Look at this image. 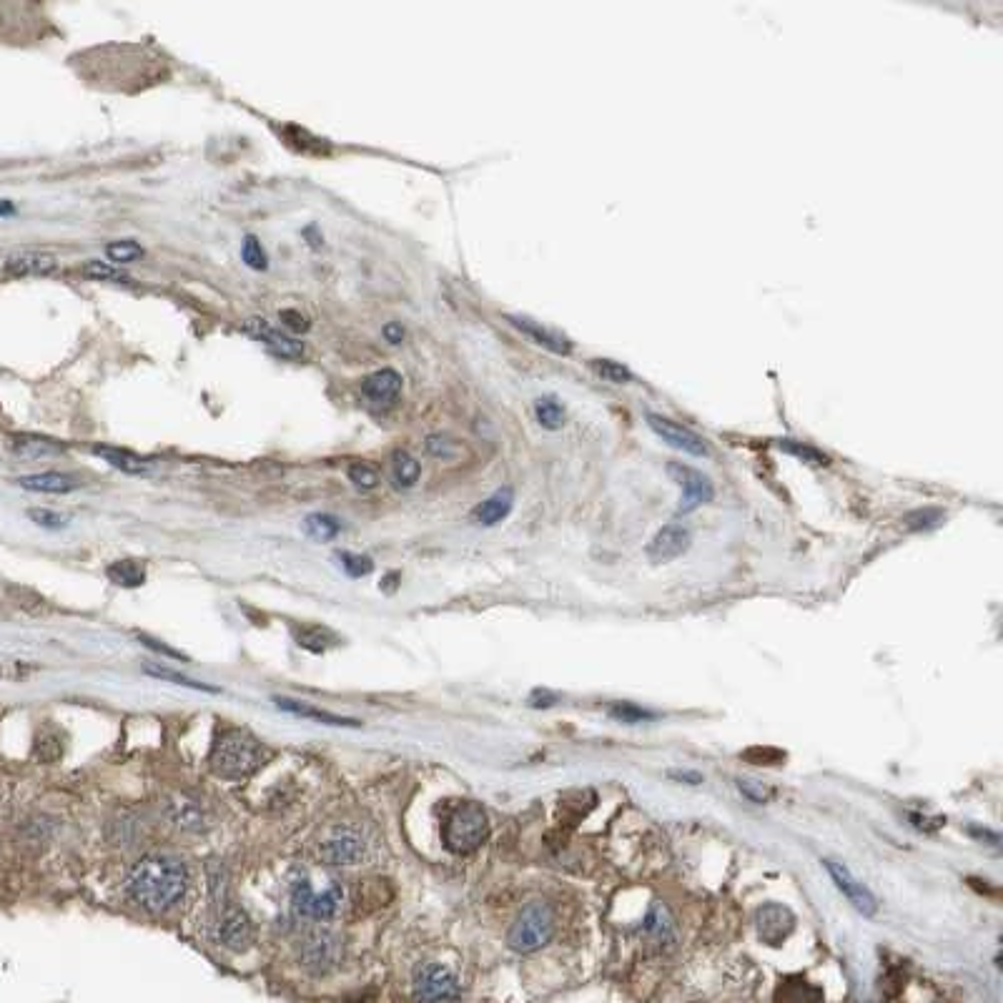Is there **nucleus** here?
Returning <instances> with one entry per match:
<instances>
[{
  "instance_id": "f257e3e1",
  "label": "nucleus",
  "mask_w": 1003,
  "mask_h": 1003,
  "mask_svg": "<svg viewBox=\"0 0 1003 1003\" xmlns=\"http://www.w3.org/2000/svg\"><path fill=\"white\" fill-rule=\"evenodd\" d=\"M189 886V871L174 856H146L131 868L126 878V893L136 906L148 913L169 911L181 901Z\"/></svg>"
},
{
  "instance_id": "f03ea898",
  "label": "nucleus",
  "mask_w": 1003,
  "mask_h": 1003,
  "mask_svg": "<svg viewBox=\"0 0 1003 1003\" xmlns=\"http://www.w3.org/2000/svg\"><path fill=\"white\" fill-rule=\"evenodd\" d=\"M269 748L244 728H231L216 738L211 750V770L224 780H244L264 768Z\"/></svg>"
},
{
  "instance_id": "7ed1b4c3",
  "label": "nucleus",
  "mask_w": 1003,
  "mask_h": 1003,
  "mask_svg": "<svg viewBox=\"0 0 1003 1003\" xmlns=\"http://www.w3.org/2000/svg\"><path fill=\"white\" fill-rule=\"evenodd\" d=\"M489 838V818L479 803H459L442 825V843L449 853L467 856Z\"/></svg>"
},
{
  "instance_id": "20e7f679",
  "label": "nucleus",
  "mask_w": 1003,
  "mask_h": 1003,
  "mask_svg": "<svg viewBox=\"0 0 1003 1003\" xmlns=\"http://www.w3.org/2000/svg\"><path fill=\"white\" fill-rule=\"evenodd\" d=\"M557 928L555 908L545 901H532L517 913L507 933V943L517 953H535L552 941Z\"/></svg>"
},
{
  "instance_id": "39448f33",
  "label": "nucleus",
  "mask_w": 1003,
  "mask_h": 1003,
  "mask_svg": "<svg viewBox=\"0 0 1003 1003\" xmlns=\"http://www.w3.org/2000/svg\"><path fill=\"white\" fill-rule=\"evenodd\" d=\"M342 938L329 928H311L299 946V961L311 976H326L342 961Z\"/></svg>"
},
{
  "instance_id": "423d86ee",
  "label": "nucleus",
  "mask_w": 1003,
  "mask_h": 1003,
  "mask_svg": "<svg viewBox=\"0 0 1003 1003\" xmlns=\"http://www.w3.org/2000/svg\"><path fill=\"white\" fill-rule=\"evenodd\" d=\"M462 988L457 976L442 963H422L414 973V1001L417 1003H459Z\"/></svg>"
},
{
  "instance_id": "0eeeda50",
  "label": "nucleus",
  "mask_w": 1003,
  "mask_h": 1003,
  "mask_svg": "<svg viewBox=\"0 0 1003 1003\" xmlns=\"http://www.w3.org/2000/svg\"><path fill=\"white\" fill-rule=\"evenodd\" d=\"M291 903H294V908L301 916L311 918V921H326V918H334L342 911L344 891L339 883H331L324 891H314L311 883L304 878V881L294 883Z\"/></svg>"
},
{
  "instance_id": "6e6552de",
  "label": "nucleus",
  "mask_w": 1003,
  "mask_h": 1003,
  "mask_svg": "<svg viewBox=\"0 0 1003 1003\" xmlns=\"http://www.w3.org/2000/svg\"><path fill=\"white\" fill-rule=\"evenodd\" d=\"M667 474L673 477V482L683 489V499H680L678 515H690L693 510H698L700 505H708L713 499L715 489L713 482L705 477L698 469L688 467L683 462H670L667 464Z\"/></svg>"
},
{
  "instance_id": "1a4fd4ad",
  "label": "nucleus",
  "mask_w": 1003,
  "mask_h": 1003,
  "mask_svg": "<svg viewBox=\"0 0 1003 1003\" xmlns=\"http://www.w3.org/2000/svg\"><path fill=\"white\" fill-rule=\"evenodd\" d=\"M647 424H650L652 432L662 439L665 444H670L678 452L690 454V457H708L710 447L703 437H700L695 429L685 427V424L675 422L670 417H662V414H647Z\"/></svg>"
},
{
  "instance_id": "9d476101",
  "label": "nucleus",
  "mask_w": 1003,
  "mask_h": 1003,
  "mask_svg": "<svg viewBox=\"0 0 1003 1003\" xmlns=\"http://www.w3.org/2000/svg\"><path fill=\"white\" fill-rule=\"evenodd\" d=\"M316 853H319V861L326 866H349V863H357L362 858L364 841L357 830L337 828L326 841L319 843Z\"/></svg>"
},
{
  "instance_id": "9b49d317",
  "label": "nucleus",
  "mask_w": 1003,
  "mask_h": 1003,
  "mask_svg": "<svg viewBox=\"0 0 1003 1003\" xmlns=\"http://www.w3.org/2000/svg\"><path fill=\"white\" fill-rule=\"evenodd\" d=\"M254 938H256V928L254 921L249 918V913H246L244 908H229L219 923V941L224 943L229 951L244 953L249 951Z\"/></svg>"
},
{
  "instance_id": "f8f14e48",
  "label": "nucleus",
  "mask_w": 1003,
  "mask_h": 1003,
  "mask_svg": "<svg viewBox=\"0 0 1003 1003\" xmlns=\"http://www.w3.org/2000/svg\"><path fill=\"white\" fill-rule=\"evenodd\" d=\"M690 542H693V535H690L688 527L673 522V525H665L655 537H652L650 545H647V557H650L652 562H670L675 560V557L685 555Z\"/></svg>"
},
{
  "instance_id": "ddd939ff",
  "label": "nucleus",
  "mask_w": 1003,
  "mask_h": 1003,
  "mask_svg": "<svg viewBox=\"0 0 1003 1003\" xmlns=\"http://www.w3.org/2000/svg\"><path fill=\"white\" fill-rule=\"evenodd\" d=\"M823 866L828 868V873H830V878L835 881V886L841 888L843 896H846L848 901L853 903V908H856L858 913H863V916H873V913H876L878 903H876V898H873V893L868 891L863 883H858L856 878L851 876V871L843 866V863L825 861Z\"/></svg>"
},
{
  "instance_id": "4468645a",
  "label": "nucleus",
  "mask_w": 1003,
  "mask_h": 1003,
  "mask_svg": "<svg viewBox=\"0 0 1003 1003\" xmlns=\"http://www.w3.org/2000/svg\"><path fill=\"white\" fill-rule=\"evenodd\" d=\"M755 923H758L760 938H763L768 946H780L795 928L793 913H790L785 906H775V903L760 908L758 916H755Z\"/></svg>"
},
{
  "instance_id": "2eb2a0df",
  "label": "nucleus",
  "mask_w": 1003,
  "mask_h": 1003,
  "mask_svg": "<svg viewBox=\"0 0 1003 1003\" xmlns=\"http://www.w3.org/2000/svg\"><path fill=\"white\" fill-rule=\"evenodd\" d=\"M244 331L246 334H251V337L261 339V342H264L266 347H269L271 352H274L276 357H281V359H299L301 354H304V344L296 342V339H291V337H286V334H281L279 329L269 326L264 319L244 321Z\"/></svg>"
},
{
  "instance_id": "dca6fc26",
  "label": "nucleus",
  "mask_w": 1003,
  "mask_h": 1003,
  "mask_svg": "<svg viewBox=\"0 0 1003 1003\" xmlns=\"http://www.w3.org/2000/svg\"><path fill=\"white\" fill-rule=\"evenodd\" d=\"M507 319H510L512 324H515L517 329L522 331V334H527L532 342L540 344V347H545V349H550L552 354H560V357H570L572 354V342L567 337H562L560 331L547 329V326H542L540 321H532V319H527V316H507Z\"/></svg>"
},
{
  "instance_id": "f3484780",
  "label": "nucleus",
  "mask_w": 1003,
  "mask_h": 1003,
  "mask_svg": "<svg viewBox=\"0 0 1003 1003\" xmlns=\"http://www.w3.org/2000/svg\"><path fill=\"white\" fill-rule=\"evenodd\" d=\"M58 266L56 256L43 251H16L6 259V271L13 276H46Z\"/></svg>"
},
{
  "instance_id": "a211bd4d",
  "label": "nucleus",
  "mask_w": 1003,
  "mask_h": 1003,
  "mask_svg": "<svg viewBox=\"0 0 1003 1003\" xmlns=\"http://www.w3.org/2000/svg\"><path fill=\"white\" fill-rule=\"evenodd\" d=\"M11 452L23 462H41V459H51L63 454V444L53 442V439L36 437V434H18L11 439Z\"/></svg>"
},
{
  "instance_id": "6ab92c4d",
  "label": "nucleus",
  "mask_w": 1003,
  "mask_h": 1003,
  "mask_svg": "<svg viewBox=\"0 0 1003 1003\" xmlns=\"http://www.w3.org/2000/svg\"><path fill=\"white\" fill-rule=\"evenodd\" d=\"M512 505H515V492L510 487H502L492 497L484 499L482 505L472 512V517L484 527L499 525L512 512Z\"/></svg>"
},
{
  "instance_id": "aec40b11",
  "label": "nucleus",
  "mask_w": 1003,
  "mask_h": 1003,
  "mask_svg": "<svg viewBox=\"0 0 1003 1003\" xmlns=\"http://www.w3.org/2000/svg\"><path fill=\"white\" fill-rule=\"evenodd\" d=\"M775 1003H823V991L803 976H785L775 988Z\"/></svg>"
},
{
  "instance_id": "412c9836",
  "label": "nucleus",
  "mask_w": 1003,
  "mask_h": 1003,
  "mask_svg": "<svg viewBox=\"0 0 1003 1003\" xmlns=\"http://www.w3.org/2000/svg\"><path fill=\"white\" fill-rule=\"evenodd\" d=\"M399 389H402V377H399V372H394V369H379V372L369 374V377L362 382L364 397L382 404L392 402V399L399 394Z\"/></svg>"
},
{
  "instance_id": "4be33fe9",
  "label": "nucleus",
  "mask_w": 1003,
  "mask_h": 1003,
  "mask_svg": "<svg viewBox=\"0 0 1003 1003\" xmlns=\"http://www.w3.org/2000/svg\"><path fill=\"white\" fill-rule=\"evenodd\" d=\"M23 489H31V492H43V494H66L78 489V479L71 477V474L63 472H43V474H31V477H21L18 479Z\"/></svg>"
},
{
  "instance_id": "5701e85b",
  "label": "nucleus",
  "mask_w": 1003,
  "mask_h": 1003,
  "mask_svg": "<svg viewBox=\"0 0 1003 1003\" xmlns=\"http://www.w3.org/2000/svg\"><path fill=\"white\" fill-rule=\"evenodd\" d=\"M276 705H279L281 710H286V713H294V715H299V718L314 720V723H321V725H339V728H357L359 725L357 720H352V718H342V715L326 713V710L311 708V705L296 703V700H289V698H276Z\"/></svg>"
},
{
  "instance_id": "b1692460",
  "label": "nucleus",
  "mask_w": 1003,
  "mask_h": 1003,
  "mask_svg": "<svg viewBox=\"0 0 1003 1003\" xmlns=\"http://www.w3.org/2000/svg\"><path fill=\"white\" fill-rule=\"evenodd\" d=\"M642 928H645L647 936H650L652 941L660 943V946H667V943H673V938H675L673 916H670V911H667L665 906H660V903H655V906L650 908V913H647V918H645V923H642Z\"/></svg>"
},
{
  "instance_id": "393cba45",
  "label": "nucleus",
  "mask_w": 1003,
  "mask_h": 1003,
  "mask_svg": "<svg viewBox=\"0 0 1003 1003\" xmlns=\"http://www.w3.org/2000/svg\"><path fill=\"white\" fill-rule=\"evenodd\" d=\"M535 419L542 429L557 432V429L565 427L567 414H565V407H562L560 399L552 397V394H545V397H540L535 402Z\"/></svg>"
},
{
  "instance_id": "a878e982",
  "label": "nucleus",
  "mask_w": 1003,
  "mask_h": 1003,
  "mask_svg": "<svg viewBox=\"0 0 1003 1003\" xmlns=\"http://www.w3.org/2000/svg\"><path fill=\"white\" fill-rule=\"evenodd\" d=\"M93 452H96L98 457L106 459L108 464H113V467L121 469V472H128V474H141V472H146V467H148L146 459L138 457V454H133V452H128V449L96 447Z\"/></svg>"
},
{
  "instance_id": "bb28decb",
  "label": "nucleus",
  "mask_w": 1003,
  "mask_h": 1003,
  "mask_svg": "<svg viewBox=\"0 0 1003 1003\" xmlns=\"http://www.w3.org/2000/svg\"><path fill=\"white\" fill-rule=\"evenodd\" d=\"M108 577H111L113 585L133 590V587H141L143 582H146V567H143L141 562L133 560L113 562V565L108 567Z\"/></svg>"
},
{
  "instance_id": "cd10ccee",
  "label": "nucleus",
  "mask_w": 1003,
  "mask_h": 1003,
  "mask_svg": "<svg viewBox=\"0 0 1003 1003\" xmlns=\"http://www.w3.org/2000/svg\"><path fill=\"white\" fill-rule=\"evenodd\" d=\"M392 464H394V482H397L399 489H409L417 484L422 467H419V462L412 457V454L404 452V449H397L392 457Z\"/></svg>"
},
{
  "instance_id": "c85d7f7f",
  "label": "nucleus",
  "mask_w": 1003,
  "mask_h": 1003,
  "mask_svg": "<svg viewBox=\"0 0 1003 1003\" xmlns=\"http://www.w3.org/2000/svg\"><path fill=\"white\" fill-rule=\"evenodd\" d=\"M296 642H299L304 650L324 652V650H329L334 642H337V635L321 625H309V627H301V630H296Z\"/></svg>"
},
{
  "instance_id": "c756f323",
  "label": "nucleus",
  "mask_w": 1003,
  "mask_h": 1003,
  "mask_svg": "<svg viewBox=\"0 0 1003 1003\" xmlns=\"http://www.w3.org/2000/svg\"><path fill=\"white\" fill-rule=\"evenodd\" d=\"M590 369L602 379V382L610 384H627L632 382V372L625 367V364L615 362V359H592Z\"/></svg>"
},
{
  "instance_id": "7c9ffc66",
  "label": "nucleus",
  "mask_w": 1003,
  "mask_h": 1003,
  "mask_svg": "<svg viewBox=\"0 0 1003 1003\" xmlns=\"http://www.w3.org/2000/svg\"><path fill=\"white\" fill-rule=\"evenodd\" d=\"M304 532L319 542H329L339 535V522L329 515H309L304 520Z\"/></svg>"
},
{
  "instance_id": "2f4dec72",
  "label": "nucleus",
  "mask_w": 1003,
  "mask_h": 1003,
  "mask_svg": "<svg viewBox=\"0 0 1003 1003\" xmlns=\"http://www.w3.org/2000/svg\"><path fill=\"white\" fill-rule=\"evenodd\" d=\"M143 670H146L148 675H153V678L169 680V683L181 685V688L204 690V693H219V688H209V685H204V683H196V680L186 678V675H181V673H174V670H166V667H161V665H143Z\"/></svg>"
},
{
  "instance_id": "473e14b6",
  "label": "nucleus",
  "mask_w": 1003,
  "mask_h": 1003,
  "mask_svg": "<svg viewBox=\"0 0 1003 1003\" xmlns=\"http://www.w3.org/2000/svg\"><path fill=\"white\" fill-rule=\"evenodd\" d=\"M36 753L38 760L43 763H53L63 755V738L58 735V730H43L36 740Z\"/></svg>"
},
{
  "instance_id": "72a5a7b5",
  "label": "nucleus",
  "mask_w": 1003,
  "mask_h": 1003,
  "mask_svg": "<svg viewBox=\"0 0 1003 1003\" xmlns=\"http://www.w3.org/2000/svg\"><path fill=\"white\" fill-rule=\"evenodd\" d=\"M780 449L795 454V457L803 459V462L815 464V467H825V464H828V457H825L823 452H818V449L808 447V444L803 442H795V439H780Z\"/></svg>"
},
{
  "instance_id": "f704fd0d",
  "label": "nucleus",
  "mask_w": 1003,
  "mask_h": 1003,
  "mask_svg": "<svg viewBox=\"0 0 1003 1003\" xmlns=\"http://www.w3.org/2000/svg\"><path fill=\"white\" fill-rule=\"evenodd\" d=\"M81 274L93 281H128V276L123 274V271L113 269V266L106 264V261H86V264L81 266Z\"/></svg>"
},
{
  "instance_id": "c9c22d12",
  "label": "nucleus",
  "mask_w": 1003,
  "mask_h": 1003,
  "mask_svg": "<svg viewBox=\"0 0 1003 1003\" xmlns=\"http://www.w3.org/2000/svg\"><path fill=\"white\" fill-rule=\"evenodd\" d=\"M108 259L118 261V264H131V261H138L143 256V246L138 241H116L106 249Z\"/></svg>"
},
{
  "instance_id": "e433bc0d",
  "label": "nucleus",
  "mask_w": 1003,
  "mask_h": 1003,
  "mask_svg": "<svg viewBox=\"0 0 1003 1003\" xmlns=\"http://www.w3.org/2000/svg\"><path fill=\"white\" fill-rule=\"evenodd\" d=\"M427 452L437 459H454L457 442L447 434H432V437H427Z\"/></svg>"
},
{
  "instance_id": "4c0bfd02",
  "label": "nucleus",
  "mask_w": 1003,
  "mask_h": 1003,
  "mask_svg": "<svg viewBox=\"0 0 1003 1003\" xmlns=\"http://www.w3.org/2000/svg\"><path fill=\"white\" fill-rule=\"evenodd\" d=\"M339 560H342L344 572H347L349 577H364V575H369V572L374 570V562L369 560V557H364V555H352V552H342V555H339Z\"/></svg>"
},
{
  "instance_id": "58836bf2",
  "label": "nucleus",
  "mask_w": 1003,
  "mask_h": 1003,
  "mask_svg": "<svg viewBox=\"0 0 1003 1003\" xmlns=\"http://www.w3.org/2000/svg\"><path fill=\"white\" fill-rule=\"evenodd\" d=\"M349 479H352L359 489H374L379 484V472L374 467H369V464L359 462L354 464V467H349Z\"/></svg>"
},
{
  "instance_id": "ea45409f",
  "label": "nucleus",
  "mask_w": 1003,
  "mask_h": 1003,
  "mask_svg": "<svg viewBox=\"0 0 1003 1003\" xmlns=\"http://www.w3.org/2000/svg\"><path fill=\"white\" fill-rule=\"evenodd\" d=\"M241 256H244V261L246 264L251 266V269H266V254H264V249H261V244H259V239L256 236H246L244 239V249H241Z\"/></svg>"
},
{
  "instance_id": "a19ab883",
  "label": "nucleus",
  "mask_w": 1003,
  "mask_h": 1003,
  "mask_svg": "<svg viewBox=\"0 0 1003 1003\" xmlns=\"http://www.w3.org/2000/svg\"><path fill=\"white\" fill-rule=\"evenodd\" d=\"M28 517H31L38 527H46V530H63V527L68 525L66 517L51 510H31L28 512Z\"/></svg>"
},
{
  "instance_id": "79ce46f5",
  "label": "nucleus",
  "mask_w": 1003,
  "mask_h": 1003,
  "mask_svg": "<svg viewBox=\"0 0 1003 1003\" xmlns=\"http://www.w3.org/2000/svg\"><path fill=\"white\" fill-rule=\"evenodd\" d=\"M279 319L284 321L286 329L296 331V334H304V331H309V326H311L309 321H306V316L299 314V311H294V309H284L279 314Z\"/></svg>"
},
{
  "instance_id": "37998d69",
  "label": "nucleus",
  "mask_w": 1003,
  "mask_h": 1003,
  "mask_svg": "<svg viewBox=\"0 0 1003 1003\" xmlns=\"http://www.w3.org/2000/svg\"><path fill=\"white\" fill-rule=\"evenodd\" d=\"M612 715L620 720H650L652 715L647 710L637 708V705H612Z\"/></svg>"
},
{
  "instance_id": "c03bdc74",
  "label": "nucleus",
  "mask_w": 1003,
  "mask_h": 1003,
  "mask_svg": "<svg viewBox=\"0 0 1003 1003\" xmlns=\"http://www.w3.org/2000/svg\"><path fill=\"white\" fill-rule=\"evenodd\" d=\"M384 337H387V342H392V344H402V339H404L402 324H387V326H384Z\"/></svg>"
},
{
  "instance_id": "a18cd8bd",
  "label": "nucleus",
  "mask_w": 1003,
  "mask_h": 1003,
  "mask_svg": "<svg viewBox=\"0 0 1003 1003\" xmlns=\"http://www.w3.org/2000/svg\"><path fill=\"white\" fill-rule=\"evenodd\" d=\"M146 645H151V650H158V652H163V655H169V657H176V660H186V655H181V652H176V650H169L166 645H161V642H156V640H148V637H141Z\"/></svg>"
},
{
  "instance_id": "49530a36",
  "label": "nucleus",
  "mask_w": 1003,
  "mask_h": 1003,
  "mask_svg": "<svg viewBox=\"0 0 1003 1003\" xmlns=\"http://www.w3.org/2000/svg\"><path fill=\"white\" fill-rule=\"evenodd\" d=\"M0 214H13V206L11 204H0Z\"/></svg>"
}]
</instances>
